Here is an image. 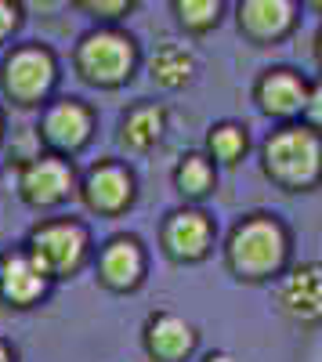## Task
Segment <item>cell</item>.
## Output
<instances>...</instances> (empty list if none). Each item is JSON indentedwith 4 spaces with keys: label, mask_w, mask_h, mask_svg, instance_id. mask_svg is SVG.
Segmentation results:
<instances>
[{
    "label": "cell",
    "mask_w": 322,
    "mask_h": 362,
    "mask_svg": "<svg viewBox=\"0 0 322 362\" xmlns=\"http://www.w3.org/2000/svg\"><path fill=\"white\" fill-rule=\"evenodd\" d=\"M228 272L243 283H268L286 272L290 232L272 214H246L225 243Z\"/></svg>",
    "instance_id": "1"
},
{
    "label": "cell",
    "mask_w": 322,
    "mask_h": 362,
    "mask_svg": "<svg viewBox=\"0 0 322 362\" xmlns=\"http://www.w3.org/2000/svg\"><path fill=\"white\" fill-rule=\"evenodd\" d=\"M265 174L286 192H304L322 181V134L308 124H286L265 141Z\"/></svg>",
    "instance_id": "2"
},
{
    "label": "cell",
    "mask_w": 322,
    "mask_h": 362,
    "mask_svg": "<svg viewBox=\"0 0 322 362\" xmlns=\"http://www.w3.org/2000/svg\"><path fill=\"white\" fill-rule=\"evenodd\" d=\"M73 66L80 80H87L91 87H105V90L124 87L138 69V44L120 25H98L80 37L73 51Z\"/></svg>",
    "instance_id": "3"
},
{
    "label": "cell",
    "mask_w": 322,
    "mask_h": 362,
    "mask_svg": "<svg viewBox=\"0 0 322 362\" xmlns=\"http://www.w3.org/2000/svg\"><path fill=\"white\" fill-rule=\"evenodd\" d=\"M25 254L44 268V276L51 283L69 279L91 257V235H87L80 221H69V218L40 221L25 239Z\"/></svg>",
    "instance_id": "4"
},
{
    "label": "cell",
    "mask_w": 322,
    "mask_h": 362,
    "mask_svg": "<svg viewBox=\"0 0 322 362\" xmlns=\"http://www.w3.org/2000/svg\"><path fill=\"white\" fill-rule=\"evenodd\" d=\"M58 83V62L44 44H18L8 51L4 66H0V87H4L8 102L33 109L51 98Z\"/></svg>",
    "instance_id": "5"
},
{
    "label": "cell",
    "mask_w": 322,
    "mask_h": 362,
    "mask_svg": "<svg viewBox=\"0 0 322 362\" xmlns=\"http://www.w3.org/2000/svg\"><path fill=\"white\" fill-rule=\"evenodd\" d=\"M301 22V0H236L239 33L257 44H282Z\"/></svg>",
    "instance_id": "6"
},
{
    "label": "cell",
    "mask_w": 322,
    "mask_h": 362,
    "mask_svg": "<svg viewBox=\"0 0 322 362\" xmlns=\"http://www.w3.org/2000/svg\"><path fill=\"white\" fill-rule=\"evenodd\" d=\"M73 189H76L73 163L66 156H58V153L33 156L18 170V196L37 210L40 206H58L62 199L73 196Z\"/></svg>",
    "instance_id": "7"
},
{
    "label": "cell",
    "mask_w": 322,
    "mask_h": 362,
    "mask_svg": "<svg viewBox=\"0 0 322 362\" xmlns=\"http://www.w3.org/2000/svg\"><path fill=\"white\" fill-rule=\"evenodd\" d=\"M44 145L58 156H73L80 148L91 141L95 134V112L87 109L80 98H58L44 109L40 116V131Z\"/></svg>",
    "instance_id": "8"
},
{
    "label": "cell",
    "mask_w": 322,
    "mask_h": 362,
    "mask_svg": "<svg viewBox=\"0 0 322 362\" xmlns=\"http://www.w3.org/2000/svg\"><path fill=\"white\" fill-rule=\"evenodd\" d=\"M80 199L91 214H102V218L124 214V210L131 206V199H134V174L116 160H102L83 174Z\"/></svg>",
    "instance_id": "9"
},
{
    "label": "cell",
    "mask_w": 322,
    "mask_h": 362,
    "mask_svg": "<svg viewBox=\"0 0 322 362\" xmlns=\"http://www.w3.org/2000/svg\"><path fill=\"white\" fill-rule=\"evenodd\" d=\"M275 308L297 326L322 322V264H297L282 272L275 290Z\"/></svg>",
    "instance_id": "10"
},
{
    "label": "cell",
    "mask_w": 322,
    "mask_h": 362,
    "mask_svg": "<svg viewBox=\"0 0 322 362\" xmlns=\"http://www.w3.org/2000/svg\"><path fill=\"white\" fill-rule=\"evenodd\" d=\"M214 247V221L210 214H203L196 206H181L174 210L163 225V250L181 261V264H196L210 254Z\"/></svg>",
    "instance_id": "11"
},
{
    "label": "cell",
    "mask_w": 322,
    "mask_h": 362,
    "mask_svg": "<svg viewBox=\"0 0 322 362\" xmlns=\"http://www.w3.org/2000/svg\"><path fill=\"white\" fill-rule=\"evenodd\" d=\"M98 279L116 293H131L145 279V250L134 235H116L98 254Z\"/></svg>",
    "instance_id": "12"
},
{
    "label": "cell",
    "mask_w": 322,
    "mask_h": 362,
    "mask_svg": "<svg viewBox=\"0 0 322 362\" xmlns=\"http://www.w3.org/2000/svg\"><path fill=\"white\" fill-rule=\"evenodd\" d=\"M141 341L156 362H185L196 351V326L174 312H156L145 319Z\"/></svg>",
    "instance_id": "13"
},
{
    "label": "cell",
    "mask_w": 322,
    "mask_h": 362,
    "mask_svg": "<svg viewBox=\"0 0 322 362\" xmlns=\"http://www.w3.org/2000/svg\"><path fill=\"white\" fill-rule=\"evenodd\" d=\"M47 286H51V279L44 276V268L25 254V247L8 254V257H0V297H4L8 305L33 308L47 297Z\"/></svg>",
    "instance_id": "14"
},
{
    "label": "cell",
    "mask_w": 322,
    "mask_h": 362,
    "mask_svg": "<svg viewBox=\"0 0 322 362\" xmlns=\"http://www.w3.org/2000/svg\"><path fill=\"white\" fill-rule=\"evenodd\" d=\"M254 98L261 105V112H268L275 119H294L301 116L304 109V98H308V83L297 69H286V66H275V69H265L254 87Z\"/></svg>",
    "instance_id": "15"
},
{
    "label": "cell",
    "mask_w": 322,
    "mask_h": 362,
    "mask_svg": "<svg viewBox=\"0 0 322 362\" xmlns=\"http://www.w3.org/2000/svg\"><path fill=\"white\" fill-rule=\"evenodd\" d=\"M149 76L163 90H181L196 76V58L185 44H160L149 54Z\"/></svg>",
    "instance_id": "16"
},
{
    "label": "cell",
    "mask_w": 322,
    "mask_h": 362,
    "mask_svg": "<svg viewBox=\"0 0 322 362\" xmlns=\"http://www.w3.org/2000/svg\"><path fill=\"white\" fill-rule=\"evenodd\" d=\"M163 131H167V112L160 105H138L124 116L120 141L131 148V153H149L153 145H160Z\"/></svg>",
    "instance_id": "17"
},
{
    "label": "cell",
    "mask_w": 322,
    "mask_h": 362,
    "mask_svg": "<svg viewBox=\"0 0 322 362\" xmlns=\"http://www.w3.org/2000/svg\"><path fill=\"white\" fill-rule=\"evenodd\" d=\"M214 185H217V170H214L207 153H189V156H181L178 167H174V189H178L185 199L210 196Z\"/></svg>",
    "instance_id": "18"
},
{
    "label": "cell",
    "mask_w": 322,
    "mask_h": 362,
    "mask_svg": "<svg viewBox=\"0 0 322 362\" xmlns=\"http://www.w3.org/2000/svg\"><path fill=\"white\" fill-rule=\"evenodd\" d=\"M170 15L185 33L203 37L217 29L221 15H225V0H170Z\"/></svg>",
    "instance_id": "19"
},
{
    "label": "cell",
    "mask_w": 322,
    "mask_h": 362,
    "mask_svg": "<svg viewBox=\"0 0 322 362\" xmlns=\"http://www.w3.org/2000/svg\"><path fill=\"white\" fill-rule=\"evenodd\" d=\"M246 127L239 124H217L210 127L207 134V156L214 163H225V167H236L243 156H246Z\"/></svg>",
    "instance_id": "20"
},
{
    "label": "cell",
    "mask_w": 322,
    "mask_h": 362,
    "mask_svg": "<svg viewBox=\"0 0 322 362\" xmlns=\"http://www.w3.org/2000/svg\"><path fill=\"white\" fill-rule=\"evenodd\" d=\"M69 4L98 25H116L138 8V0H69Z\"/></svg>",
    "instance_id": "21"
},
{
    "label": "cell",
    "mask_w": 322,
    "mask_h": 362,
    "mask_svg": "<svg viewBox=\"0 0 322 362\" xmlns=\"http://www.w3.org/2000/svg\"><path fill=\"white\" fill-rule=\"evenodd\" d=\"M22 25V4L18 0H0V44H8Z\"/></svg>",
    "instance_id": "22"
},
{
    "label": "cell",
    "mask_w": 322,
    "mask_h": 362,
    "mask_svg": "<svg viewBox=\"0 0 322 362\" xmlns=\"http://www.w3.org/2000/svg\"><path fill=\"white\" fill-rule=\"evenodd\" d=\"M301 116H304L308 127H315V131L322 134V80H315V83L308 87V98H304Z\"/></svg>",
    "instance_id": "23"
},
{
    "label": "cell",
    "mask_w": 322,
    "mask_h": 362,
    "mask_svg": "<svg viewBox=\"0 0 322 362\" xmlns=\"http://www.w3.org/2000/svg\"><path fill=\"white\" fill-rule=\"evenodd\" d=\"M203 362H239V358H236V355H228V351H210Z\"/></svg>",
    "instance_id": "24"
},
{
    "label": "cell",
    "mask_w": 322,
    "mask_h": 362,
    "mask_svg": "<svg viewBox=\"0 0 322 362\" xmlns=\"http://www.w3.org/2000/svg\"><path fill=\"white\" fill-rule=\"evenodd\" d=\"M0 362H15V348L8 341H0Z\"/></svg>",
    "instance_id": "25"
},
{
    "label": "cell",
    "mask_w": 322,
    "mask_h": 362,
    "mask_svg": "<svg viewBox=\"0 0 322 362\" xmlns=\"http://www.w3.org/2000/svg\"><path fill=\"white\" fill-rule=\"evenodd\" d=\"M29 4H33V8H40V11H51V8H58V4H62V0H29Z\"/></svg>",
    "instance_id": "26"
},
{
    "label": "cell",
    "mask_w": 322,
    "mask_h": 362,
    "mask_svg": "<svg viewBox=\"0 0 322 362\" xmlns=\"http://www.w3.org/2000/svg\"><path fill=\"white\" fill-rule=\"evenodd\" d=\"M301 8H308V11L322 15V0H301Z\"/></svg>",
    "instance_id": "27"
},
{
    "label": "cell",
    "mask_w": 322,
    "mask_h": 362,
    "mask_svg": "<svg viewBox=\"0 0 322 362\" xmlns=\"http://www.w3.org/2000/svg\"><path fill=\"white\" fill-rule=\"evenodd\" d=\"M315 62L322 66V29H318V37H315Z\"/></svg>",
    "instance_id": "28"
}]
</instances>
